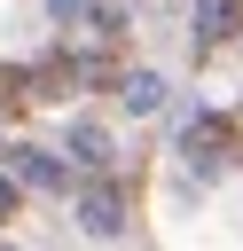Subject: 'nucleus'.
Masks as SVG:
<instances>
[{
  "instance_id": "nucleus-1",
  "label": "nucleus",
  "mask_w": 243,
  "mask_h": 251,
  "mask_svg": "<svg viewBox=\"0 0 243 251\" xmlns=\"http://www.w3.org/2000/svg\"><path fill=\"white\" fill-rule=\"evenodd\" d=\"M235 31H243V0H196V39L204 47H219Z\"/></svg>"
},
{
  "instance_id": "nucleus-2",
  "label": "nucleus",
  "mask_w": 243,
  "mask_h": 251,
  "mask_svg": "<svg viewBox=\"0 0 243 251\" xmlns=\"http://www.w3.org/2000/svg\"><path fill=\"white\" fill-rule=\"evenodd\" d=\"M78 220H86V235H118V227H125V220H118V188H86Z\"/></svg>"
},
{
  "instance_id": "nucleus-3",
  "label": "nucleus",
  "mask_w": 243,
  "mask_h": 251,
  "mask_svg": "<svg viewBox=\"0 0 243 251\" xmlns=\"http://www.w3.org/2000/svg\"><path fill=\"white\" fill-rule=\"evenodd\" d=\"M219 149H227V118H196V126H188V157H196V165H212Z\"/></svg>"
},
{
  "instance_id": "nucleus-4",
  "label": "nucleus",
  "mask_w": 243,
  "mask_h": 251,
  "mask_svg": "<svg viewBox=\"0 0 243 251\" xmlns=\"http://www.w3.org/2000/svg\"><path fill=\"white\" fill-rule=\"evenodd\" d=\"M16 173H24V180H39V188H55V180H63V165H47L39 149H16Z\"/></svg>"
},
{
  "instance_id": "nucleus-5",
  "label": "nucleus",
  "mask_w": 243,
  "mask_h": 251,
  "mask_svg": "<svg viewBox=\"0 0 243 251\" xmlns=\"http://www.w3.org/2000/svg\"><path fill=\"white\" fill-rule=\"evenodd\" d=\"M125 102H133V110H157V102H165V86L141 71V78H125Z\"/></svg>"
},
{
  "instance_id": "nucleus-6",
  "label": "nucleus",
  "mask_w": 243,
  "mask_h": 251,
  "mask_svg": "<svg viewBox=\"0 0 243 251\" xmlns=\"http://www.w3.org/2000/svg\"><path fill=\"white\" fill-rule=\"evenodd\" d=\"M102 157H110V141H102L94 126H78V165H102Z\"/></svg>"
},
{
  "instance_id": "nucleus-7",
  "label": "nucleus",
  "mask_w": 243,
  "mask_h": 251,
  "mask_svg": "<svg viewBox=\"0 0 243 251\" xmlns=\"http://www.w3.org/2000/svg\"><path fill=\"white\" fill-rule=\"evenodd\" d=\"M55 16H94V0H55Z\"/></svg>"
},
{
  "instance_id": "nucleus-8",
  "label": "nucleus",
  "mask_w": 243,
  "mask_h": 251,
  "mask_svg": "<svg viewBox=\"0 0 243 251\" xmlns=\"http://www.w3.org/2000/svg\"><path fill=\"white\" fill-rule=\"evenodd\" d=\"M8 212H16V180H0V227H8Z\"/></svg>"
}]
</instances>
